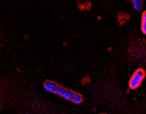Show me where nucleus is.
<instances>
[{
	"label": "nucleus",
	"instance_id": "1",
	"mask_svg": "<svg viewBox=\"0 0 146 114\" xmlns=\"http://www.w3.org/2000/svg\"><path fill=\"white\" fill-rule=\"evenodd\" d=\"M44 88L48 92L56 95L74 104H81L83 101L80 94L66 89L54 81H46L44 84Z\"/></svg>",
	"mask_w": 146,
	"mask_h": 114
},
{
	"label": "nucleus",
	"instance_id": "2",
	"mask_svg": "<svg viewBox=\"0 0 146 114\" xmlns=\"http://www.w3.org/2000/svg\"><path fill=\"white\" fill-rule=\"evenodd\" d=\"M146 72L143 69H138L132 74L129 81V88L132 90L138 89L145 78Z\"/></svg>",
	"mask_w": 146,
	"mask_h": 114
},
{
	"label": "nucleus",
	"instance_id": "3",
	"mask_svg": "<svg viewBox=\"0 0 146 114\" xmlns=\"http://www.w3.org/2000/svg\"><path fill=\"white\" fill-rule=\"evenodd\" d=\"M140 25L141 32L144 35H146V10L141 14Z\"/></svg>",
	"mask_w": 146,
	"mask_h": 114
},
{
	"label": "nucleus",
	"instance_id": "4",
	"mask_svg": "<svg viewBox=\"0 0 146 114\" xmlns=\"http://www.w3.org/2000/svg\"><path fill=\"white\" fill-rule=\"evenodd\" d=\"M133 7L135 10L140 12L143 7V3L141 0H133L132 1Z\"/></svg>",
	"mask_w": 146,
	"mask_h": 114
},
{
	"label": "nucleus",
	"instance_id": "5",
	"mask_svg": "<svg viewBox=\"0 0 146 114\" xmlns=\"http://www.w3.org/2000/svg\"><path fill=\"white\" fill-rule=\"evenodd\" d=\"M106 114L103 113V114Z\"/></svg>",
	"mask_w": 146,
	"mask_h": 114
}]
</instances>
